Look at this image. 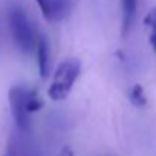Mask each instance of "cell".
Wrapping results in <instances>:
<instances>
[{
	"label": "cell",
	"mask_w": 156,
	"mask_h": 156,
	"mask_svg": "<svg viewBox=\"0 0 156 156\" xmlns=\"http://www.w3.org/2000/svg\"><path fill=\"white\" fill-rule=\"evenodd\" d=\"M29 89L25 86H14L9 89L8 100H9V107L12 118L16 121V126L20 132H28L31 121H29V113L26 110V97H28Z\"/></svg>",
	"instance_id": "obj_3"
},
{
	"label": "cell",
	"mask_w": 156,
	"mask_h": 156,
	"mask_svg": "<svg viewBox=\"0 0 156 156\" xmlns=\"http://www.w3.org/2000/svg\"><path fill=\"white\" fill-rule=\"evenodd\" d=\"M9 28H11L12 38H14L17 48L22 52H25V54L35 52L37 43H38L41 35L37 34L32 22L29 20L28 14L22 8L11 9V12H9Z\"/></svg>",
	"instance_id": "obj_2"
},
{
	"label": "cell",
	"mask_w": 156,
	"mask_h": 156,
	"mask_svg": "<svg viewBox=\"0 0 156 156\" xmlns=\"http://www.w3.org/2000/svg\"><path fill=\"white\" fill-rule=\"evenodd\" d=\"M43 17L49 22H60L63 20L72 6L70 0H35Z\"/></svg>",
	"instance_id": "obj_4"
},
{
	"label": "cell",
	"mask_w": 156,
	"mask_h": 156,
	"mask_svg": "<svg viewBox=\"0 0 156 156\" xmlns=\"http://www.w3.org/2000/svg\"><path fill=\"white\" fill-rule=\"evenodd\" d=\"M35 55H37V64H38V72L41 78H46L49 73V46L44 37L41 35L37 48H35Z\"/></svg>",
	"instance_id": "obj_6"
},
{
	"label": "cell",
	"mask_w": 156,
	"mask_h": 156,
	"mask_svg": "<svg viewBox=\"0 0 156 156\" xmlns=\"http://www.w3.org/2000/svg\"><path fill=\"white\" fill-rule=\"evenodd\" d=\"M5 156H26V153L22 148V144L20 142H9Z\"/></svg>",
	"instance_id": "obj_10"
},
{
	"label": "cell",
	"mask_w": 156,
	"mask_h": 156,
	"mask_svg": "<svg viewBox=\"0 0 156 156\" xmlns=\"http://www.w3.org/2000/svg\"><path fill=\"white\" fill-rule=\"evenodd\" d=\"M138 9V0H121V31L126 35L135 20Z\"/></svg>",
	"instance_id": "obj_5"
},
{
	"label": "cell",
	"mask_w": 156,
	"mask_h": 156,
	"mask_svg": "<svg viewBox=\"0 0 156 156\" xmlns=\"http://www.w3.org/2000/svg\"><path fill=\"white\" fill-rule=\"evenodd\" d=\"M144 23H145V25L148 26V29H150L148 41H150L151 49H153V51H154V54H156V8H153V9L147 14V17H145Z\"/></svg>",
	"instance_id": "obj_9"
},
{
	"label": "cell",
	"mask_w": 156,
	"mask_h": 156,
	"mask_svg": "<svg viewBox=\"0 0 156 156\" xmlns=\"http://www.w3.org/2000/svg\"><path fill=\"white\" fill-rule=\"evenodd\" d=\"M129 101L135 106V107H144L147 104V97H145V92L142 89L141 84H133L129 90Z\"/></svg>",
	"instance_id": "obj_7"
},
{
	"label": "cell",
	"mask_w": 156,
	"mask_h": 156,
	"mask_svg": "<svg viewBox=\"0 0 156 156\" xmlns=\"http://www.w3.org/2000/svg\"><path fill=\"white\" fill-rule=\"evenodd\" d=\"M43 104L44 103H43L41 97L38 95V92L34 90V89H29L28 97H26V110H28V113L31 115V113H35V112L41 110Z\"/></svg>",
	"instance_id": "obj_8"
},
{
	"label": "cell",
	"mask_w": 156,
	"mask_h": 156,
	"mask_svg": "<svg viewBox=\"0 0 156 156\" xmlns=\"http://www.w3.org/2000/svg\"><path fill=\"white\" fill-rule=\"evenodd\" d=\"M81 72V63L76 58H66L63 60L52 76V81L48 89V95L54 101H63L72 90L75 81L78 80Z\"/></svg>",
	"instance_id": "obj_1"
}]
</instances>
